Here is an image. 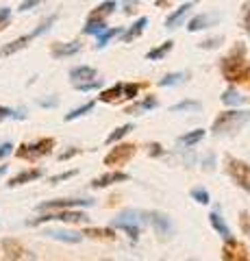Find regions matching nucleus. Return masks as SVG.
<instances>
[{
    "label": "nucleus",
    "mask_w": 250,
    "mask_h": 261,
    "mask_svg": "<svg viewBox=\"0 0 250 261\" xmlns=\"http://www.w3.org/2000/svg\"><path fill=\"white\" fill-rule=\"evenodd\" d=\"M222 76L231 83H248L250 85V65L246 63V46L237 44L229 57H224L220 63Z\"/></svg>",
    "instance_id": "1"
},
{
    "label": "nucleus",
    "mask_w": 250,
    "mask_h": 261,
    "mask_svg": "<svg viewBox=\"0 0 250 261\" xmlns=\"http://www.w3.org/2000/svg\"><path fill=\"white\" fill-rule=\"evenodd\" d=\"M250 122V111L248 109H231V111H222L220 116L213 120L211 133L213 135H233L239 133L241 128Z\"/></svg>",
    "instance_id": "2"
},
{
    "label": "nucleus",
    "mask_w": 250,
    "mask_h": 261,
    "mask_svg": "<svg viewBox=\"0 0 250 261\" xmlns=\"http://www.w3.org/2000/svg\"><path fill=\"white\" fill-rule=\"evenodd\" d=\"M54 148V140L52 137H42L33 144H22L18 150H15V157L20 159H26V161H37L39 157H46L50 154Z\"/></svg>",
    "instance_id": "3"
},
{
    "label": "nucleus",
    "mask_w": 250,
    "mask_h": 261,
    "mask_svg": "<svg viewBox=\"0 0 250 261\" xmlns=\"http://www.w3.org/2000/svg\"><path fill=\"white\" fill-rule=\"evenodd\" d=\"M224 161H227V172H229V176L244 192H250V166H248V163L241 161V159L231 157V154H227V159H224Z\"/></svg>",
    "instance_id": "4"
},
{
    "label": "nucleus",
    "mask_w": 250,
    "mask_h": 261,
    "mask_svg": "<svg viewBox=\"0 0 250 261\" xmlns=\"http://www.w3.org/2000/svg\"><path fill=\"white\" fill-rule=\"evenodd\" d=\"M52 220H59V222H87V214L83 211H76V209H68V211H54V214H42L39 218L29 220V226H37V224H44V222H52Z\"/></svg>",
    "instance_id": "5"
},
{
    "label": "nucleus",
    "mask_w": 250,
    "mask_h": 261,
    "mask_svg": "<svg viewBox=\"0 0 250 261\" xmlns=\"http://www.w3.org/2000/svg\"><path fill=\"white\" fill-rule=\"evenodd\" d=\"M144 216H146V220L152 224V228H155V233L159 235L161 240L165 238H172L174 233V224L168 214H163V211H144Z\"/></svg>",
    "instance_id": "6"
},
{
    "label": "nucleus",
    "mask_w": 250,
    "mask_h": 261,
    "mask_svg": "<svg viewBox=\"0 0 250 261\" xmlns=\"http://www.w3.org/2000/svg\"><path fill=\"white\" fill-rule=\"evenodd\" d=\"M135 152H137L135 144H118L116 148H111V152L104 157V166L120 168V166H124V163L131 161Z\"/></svg>",
    "instance_id": "7"
},
{
    "label": "nucleus",
    "mask_w": 250,
    "mask_h": 261,
    "mask_svg": "<svg viewBox=\"0 0 250 261\" xmlns=\"http://www.w3.org/2000/svg\"><path fill=\"white\" fill-rule=\"evenodd\" d=\"M137 211H124V214H120L114 222H111V228H122V231L128 233V238L133 242L140 240V222L135 220Z\"/></svg>",
    "instance_id": "8"
},
{
    "label": "nucleus",
    "mask_w": 250,
    "mask_h": 261,
    "mask_svg": "<svg viewBox=\"0 0 250 261\" xmlns=\"http://www.w3.org/2000/svg\"><path fill=\"white\" fill-rule=\"evenodd\" d=\"M92 200L87 198H59V200H46L42 205H37L39 211H68L74 207H90Z\"/></svg>",
    "instance_id": "9"
},
{
    "label": "nucleus",
    "mask_w": 250,
    "mask_h": 261,
    "mask_svg": "<svg viewBox=\"0 0 250 261\" xmlns=\"http://www.w3.org/2000/svg\"><path fill=\"white\" fill-rule=\"evenodd\" d=\"M222 261H248V248H246V244H241L237 240L224 242Z\"/></svg>",
    "instance_id": "10"
},
{
    "label": "nucleus",
    "mask_w": 250,
    "mask_h": 261,
    "mask_svg": "<svg viewBox=\"0 0 250 261\" xmlns=\"http://www.w3.org/2000/svg\"><path fill=\"white\" fill-rule=\"evenodd\" d=\"M128 178H131V174L120 172V170H114V172H107V174H102L98 178H94L92 187H94V190H102V187H109L114 183H124V181H128Z\"/></svg>",
    "instance_id": "11"
},
{
    "label": "nucleus",
    "mask_w": 250,
    "mask_h": 261,
    "mask_svg": "<svg viewBox=\"0 0 250 261\" xmlns=\"http://www.w3.org/2000/svg\"><path fill=\"white\" fill-rule=\"evenodd\" d=\"M83 50V44L80 42H63V44H54L50 48V55L54 59H63V57H74Z\"/></svg>",
    "instance_id": "12"
},
{
    "label": "nucleus",
    "mask_w": 250,
    "mask_h": 261,
    "mask_svg": "<svg viewBox=\"0 0 250 261\" xmlns=\"http://www.w3.org/2000/svg\"><path fill=\"white\" fill-rule=\"evenodd\" d=\"M209 222H211L213 231H215L217 235H220V238H222L224 242L233 240L231 228L227 226V222H224V218H222V211H220V209H215V211H211V214H209Z\"/></svg>",
    "instance_id": "13"
},
{
    "label": "nucleus",
    "mask_w": 250,
    "mask_h": 261,
    "mask_svg": "<svg viewBox=\"0 0 250 261\" xmlns=\"http://www.w3.org/2000/svg\"><path fill=\"white\" fill-rule=\"evenodd\" d=\"M35 37H37L35 33H29V35H22V37H18V39H13V42L5 44L3 48H0V57H9V55H15L18 50H22V48H26L31 42H33Z\"/></svg>",
    "instance_id": "14"
},
{
    "label": "nucleus",
    "mask_w": 250,
    "mask_h": 261,
    "mask_svg": "<svg viewBox=\"0 0 250 261\" xmlns=\"http://www.w3.org/2000/svg\"><path fill=\"white\" fill-rule=\"evenodd\" d=\"M157 107H159L157 96H146L144 100L133 102L131 107H126V109H124V113H131V116H142V113H148V111L157 109Z\"/></svg>",
    "instance_id": "15"
},
{
    "label": "nucleus",
    "mask_w": 250,
    "mask_h": 261,
    "mask_svg": "<svg viewBox=\"0 0 250 261\" xmlns=\"http://www.w3.org/2000/svg\"><path fill=\"white\" fill-rule=\"evenodd\" d=\"M42 176H44V170L42 168H31V170H24V172L11 176L7 185H9V187H20L24 183H31V181H35V178H42Z\"/></svg>",
    "instance_id": "16"
},
{
    "label": "nucleus",
    "mask_w": 250,
    "mask_h": 261,
    "mask_svg": "<svg viewBox=\"0 0 250 261\" xmlns=\"http://www.w3.org/2000/svg\"><path fill=\"white\" fill-rule=\"evenodd\" d=\"M96 76H98V72H96L94 68H90V65H78V68H72L70 70V79L72 83H87V81H96Z\"/></svg>",
    "instance_id": "17"
},
{
    "label": "nucleus",
    "mask_w": 250,
    "mask_h": 261,
    "mask_svg": "<svg viewBox=\"0 0 250 261\" xmlns=\"http://www.w3.org/2000/svg\"><path fill=\"white\" fill-rule=\"evenodd\" d=\"M44 235H46V238H50V240H57V242H66V244H78L80 240H83V235H80V233L57 231V228H46Z\"/></svg>",
    "instance_id": "18"
},
{
    "label": "nucleus",
    "mask_w": 250,
    "mask_h": 261,
    "mask_svg": "<svg viewBox=\"0 0 250 261\" xmlns=\"http://www.w3.org/2000/svg\"><path fill=\"white\" fill-rule=\"evenodd\" d=\"M191 7H193V3H183L179 9H174V11L165 18V29H176V27H179L181 20L185 18V15H187V11L191 9Z\"/></svg>",
    "instance_id": "19"
},
{
    "label": "nucleus",
    "mask_w": 250,
    "mask_h": 261,
    "mask_svg": "<svg viewBox=\"0 0 250 261\" xmlns=\"http://www.w3.org/2000/svg\"><path fill=\"white\" fill-rule=\"evenodd\" d=\"M100 102H118V100H124V83H116L114 87L104 89V92H100L98 96Z\"/></svg>",
    "instance_id": "20"
},
{
    "label": "nucleus",
    "mask_w": 250,
    "mask_h": 261,
    "mask_svg": "<svg viewBox=\"0 0 250 261\" xmlns=\"http://www.w3.org/2000/svg\"><path fill=\"white\" fill-rule=\"evenodd\" d=\"M215 20H217V18H215V15H211V13H200V15H196V18H191V20H189V24H187V31L196 33V31L209 29V27H211V24H213Z\"/></svg>",
    "instance_id": "21"
},
{
    "label": "nucleus",
    "mask_w": 250,
    "mask_h": 261,
    "mask_svg": "<svg viewBox=\"0 0 250 261\" xmlns=\"http://www.w3.org/2000/svg\"><path fill=\"white\" fill-rule=\"evenodd\" d=\"M148 27V18H140L137 22H133V27L131 29H126L124 33H122V42H133V39H137L144 33V29Z\"/></svg>",
    "instance_id": "22"
},
{
    "label": "nucleus",
    "mask_w": 250,
    "mask_h": 261,
    "mask_svg": "<svg viewBox=\"0 0 250 261\" xmlns=\"http://www.w3.org/2000/svg\"><path fill=\"white\" fill-rule=\"evenodd\" d=\"M116 9H118L116 3H100V5L90 13V18H87V20H92V22H104V18H107L109 13H114Z\"/></svg>",
    "instance_id": "23"
},
{
    "label": "nucleus",
    "mask_w": 250,
    "mask_h": 261,
    "mask_svg": "<svg viewBox=\"0 0 250 261\" xmlns=\"http://www.w3.org/2000/svg\"><path fill=\"white\" fill-rule=\"evenodd\" d=\"M203 137H205V128H193V130H189V133L181 135L176 142H179V146L189 148V146H196L198 142H203Z\"/></svg>",
    "instance_id": "24"
},
{
    "label": "nucleus",
    "mask_w": 250,
    "mask_h": 261,
    "mask_svg": "<svg viewBox=\"0 0 250 261\" xmlns=\"http://www.w3.org/2000/svg\"><path fill=\"white\" fill-rule=\"evenodd\" d=\"M80 235H85V238H92V240H116V231L114 228H83V233Z\"/></svg>",
    "instance_id": "25"
},
{
    "label": "nucleus",
    "mask_w": 250,
    "mask_h": 261,
    "mask_svg": "<svg viewBox=\"0 0 250 261\" xmlns=\"http://www.w3.org/2000/svg\"><path fill=\"white\" fill-rule=\"evenodd\" d=\"M172 48H174V42H172V39H168V42H163L161 46H157V48H152V50H148V53H146V59H148V61H161L168 53L172 50Z\"/></svg>",
    "instance_id": "26"
},
{
    "label": "nucleus",
    "mask_w": 250,
    "mask_h": 261,
    "mask_svg": "<svg viewBox=\"0 0 250 261\" xmlns=\"http://www.w3.org/2000/svg\"><path fill=\"white\" fill-rule=\"evenodd\" d=\"M3 248H5V252H7V255H9L11 259H18V261H20L24 255H26L24 246H22L20 242H15V240H5V242H3Z\"/></svg>",
    "instance_id": "27"
},
{
    "label": "nucleus",
    "mask_w": 250,
    "mask_h": 261,
    "mask_svg": "<svg viewBox=\"0 0 250 261\" xmlns=\"http://www.w3.org/2000/svg\"><path fill=\"white\" fill-rule=\"evenodd\" d=\"M222 102L229 105V107H239V105L246 102V96H241L235 87H229L227 92L222 94Z\"/></svg>",
    "instance_id": "28"
},
{
    "label": "nucleus",
    "mask_w": 250,
    "mask_h": 261,
    "mask_svg": "<svg viewBox=\"0 0 250 261\" xmlns=\"http://www.w3.org/2000/svg\"><path fill=\"white\" fill-rule=\"evenodd\" d=\"M187 72H172V74H165L163 79L159 81V87H172V85H179L183 81H187Z\"/></svg>",
    "instance_id": "29"
},
{
    "label": "nucleus",
    "mask_w": 250,
    "mask_h": 261,
    "mask_svg": "<svg viewBox=\"0 0 250 261\" xmlns=\"http://www.w3.org/2000/svg\"><path fill=\"white\" fill-rule=\"evenodd\" d=\"M96 107V102L94 100H90V102H85V105H80V107H76V109H72L70 113H66V122H72V120H76V118H80V116H85V113H90L92 109Z\"/></svg>",
    "instance_id": "30"
},
{
    "label": "nucleus",
    "mask_w": 250,
    "mask_h": 261,
    "mask_svg": "<svg viewBox=\"0 0 250 261\" xmlns=\"http://www.w3.org/2000/svg\"><path fill=\"white\" fill-rule=\"evenodd\" d=\"M124 33V29H120V27H116V29H107L102 33V35H98V42H96V48H104L107 46V42L109 39H114V37H118V35H122Z\"/></svg>",
    "instance_id": "31"
},
{
    "label": "nucleus",
    "mask_w": 250,
    "mask_h": 261,
    "mask_svg": "<svg viewBox=\"0 0 250 261\" xmlns=\"http://www.w3.org/2000/svg\"><path fill=\"white\" fill-rule=\"evenodd\" d=\"M135 126L133 124H124V126H120V128H116L114 130V133H111L109 137H107V144L111 146V144H116V142H120V140H122V137H126L128 133H131V130H133Z\"/></svg>",
    "instance_id": "32"
},
{
    "label": "nucleus",
    "mask_w": 250,
    "mask_h": 261,
    "mask_svg": "<svg viewBox=\"0 0 250 261\" xmlns=\"http://www.w3.org/2000/svg\"><path fill=\"white\" fill-rule=\"evenodd\" d=\"M200 109V102H196V100H181V102H176V105H172L170 107V111H198Z\"/></svg>",
    "instance_id": "33"
},
{
    "label": "nucleus",
    "mask_w": 250,
    "mask_h": 261,
    "mask_svg": "<svg viewBox=\"0 0 250 261\" xmlns=\"http://www.w3.org/2000/svg\"><path fill=\"white\" fill-rule=\"evenodd\" d=\"M83 31L87 33V35H102V33L107 31V24H104V22H92V20H87Z\"/></svg>",
    "instance_id": "34"
},
{
    "label": "nucleus",
    "mask_w": 250,
    "mask_h": 261,
    "mask_svg": "<svg viewBox=\"0 0 250 261\" xmlns=\"http://www.w3.org/2000/svg\"><path fill=\"white\" fill-rule=\"evenodd\" d=\"M191 198L196 202H200V205H209V202H211V196H209V192L205 190V187H193Z\"/></svg>",
    "instance_id": "35"
},
{
    "label": "nucleus",
    "mask_w": 250,
    "mask_h": 261,
    "mask_svg": "<svg viewBox=\"0 0 250 261\" xmlns=\"http://www.w3.org/2000/svg\"><path fill=\"white\" fill-rule=\"evenodd\" d=\"M222 42H224V37H222V35H217V37H209V39H205V42H200V44H198V48H205V50H213V48L222 46Z\"/></svg>",
    "instance_id": "36"
},
{
    "label": "nucleus",
    "mask_w": 250,
    "mask_h": 261,
    "mask_svg": "<svg viewBox=\"0 0 250 261\" xmlns=\"http://www.w3.org/2000/svg\"><path fill=\"white\" fill-rule=\"evenodd\" d=\"M100 85H102V81L96 79V81H87V83H76L74 87L78 92H94V89H100Z\"/></svg>",
    "instance_id": "37"
},
{
    "label": "nucleus",
    "mask_w": 250,
    "mask_h": 261,
    "mask_svg": "<svg viewBox=\"0 0 250 261\" xmlns=\"http://www.w3.org/2000/svg\"><path fill=\"white\" fill-rule=\"evenodd\" d=\"M9 20H11V9H9V7H0V33L7 29Z\"/></svg>",
    "instance_id": "38"
},
{
    "label": "nucleus",
    "mask_w": 250,
    "mask_h": 261,
    "mask_svg": "<svg viewBox=\"0 0 250 261\" xmlns=\"http://www.w3.org/2000/svg\"><path fill=\"white\" fill-rule=\"evenodd\" d=\"M7 118H18V120H24V113H15L13 109L3 107V105H0V122L7 120Z\"/></svg>",
    "instance_id": "39"
},
{
    "label": "nucleus",
    "mask_w": 250,
    "mask_h": 261,
    "mask_svg": "<svg viewBox=\"0 0 250 261\" xmlns=\"http://www.w3.org/2000/svg\"><path fill=\"white\" fill-rule=\"evenodd\" d=\"M76 172H78V170H68V172L54 174V176H50V183H52V185H57V183H61V181H68V178H72V176H76Z\"/></svg>",
    "instance_id": "40"
},
{
    "label": "nucleus",
    "mask_w": 250,
    "mask_h": 261,
    "mask_svg": "<svg viewBox=\"0 0 250 261\" xmlns=\"http://www.w3.org/2000/svg\"><path fill=\"white\" fill-rule=\"evenodd\" d=\"M239 224H241V231H244V233H250V214H248V211H241Z\"/></svg>",
    "instance_id": "41"
},
{
    "label": "nucleus",
    "mask_w": 250,
    "mask_h": 261,
    "mask_svg": "<svg viewBox=\"0 0 250 261\" xmlns=\"http://www.w3.org/2000/svg\"><path fill=\"white\" fill-rule=\"evenodd\" d=\"M11 152H13V144H11V142H5V144H0V159L9 157Z\"/></svg>",
    "instance_id": "42"
},
{
    "label": "nucleus",
    "mask_w": 250,
    "mask_h": 261,
    "mask_svg": "<svg viewBox=\"0 0 250 261\" xmlns=\"http://www.w3.org/2000/svg\"><path fill=\"white\" fill-rule=\"evenodd\" d=\"M148 154H150V157H161V154H163V148H161V144H150L148 146Z\"/></svg>",
    "instance_id": "43"
},
{
    "label": "nucleus",
    "mask_w": 250,
    "mask_h": 261,
    "mask_svg": "<svg viewBox=\"0 0 250 261\" xmlns=\"http://www.w3.org/2000/svg\"><path fill=\"white\" fill-rule=\"evenodd\" d=\"M244 27H246V33L250 35V3H244Z\"/></svg>",
    "instance_id": "44"
},
{
    "label": "nucleus",
    "mask_w": 250,
    "mask_h": 261,
    "mask_svg": "<svg viewBox=\"0 0 250 261\" xmlns=\"http://www.w3.org/2000/svg\"><path fill=\"white\" fill-rule=\"evenodd\" d=\"M78 152H80V148H70V150H66V152H61V154H59V161H66V159L74 157V154H78Z\"/></svg>",
    "instance_id": "45"
},
{
    "label": "nucleus",
    "mask_w": 250,
    "mask_h": 261,
    "mask_svg": "<svg viewBox=\"0 0 250 261\" xmlns=\"http://www.w3.org/2000/svg\"><path fill=\"white\" fill-rule=\"evenodd\" d=\"M39 3H37V0H31V3H22L20 5V11H29V9H33V7H37Z\"/></svg>",
    "instance_id": "46"
},
{
    "label": "nucleus",
    "mask_w": 250,
    "mask_h": 261,
    "mask_svg": "<svg viewBox=\"0 0 250 261\" xmlns=\"http://www.w3.org/2000/svg\"><path fill=\"white\" fill-rule=\"evenodd\" d=\"M39 105H42V107H52V105H57V100H42Z\"/></svg>",
    "instance_id": "47"
},
{
    "label": "nucleus",
    "mask_w": 250,
    "mask_h": 261,
    "mask_svg": "<svg viewBox=\"0 0 250 261\" xmlns=\"http://www.w3.org/2000/svg\"><path fill=\"white\" fill-rule=\"evenodd\" d=\"M133 7H135V3H133V5H131V3H126V5H124V11H126V13H131V11H133Z\"/></svg>",
    "instance_id": "48"
},
{
    "label": "nucleus",
    "mask_w": 250,
    "mask_h": 261,
    "mask_svg": "<svg viewBox=\"0 0 250 261\" xmlns=\"http://www.w3.org/2000/svg\"><path fill=\"white\" fill-rule=\"evenodd\" d=\"M5 172H7V166H0V176H3Z\"/></svg>",
    "instance_id": "49"
},
{
    "label": "nucleus",
    "mask_w": 250,
    "mask_h": 261,
    "mask_svg": "<svg viewBox=\"0 0 250 261\" xmlns=\"http://www.w3.org/2000/svg\"><path fill=\"white\" fill-rule=\"evenodd\" d=\"M20 261H24V259H20ZM29 261H33V259H29Z\"/></svg>",
    "instance_id": "50"
}]
</instances>
